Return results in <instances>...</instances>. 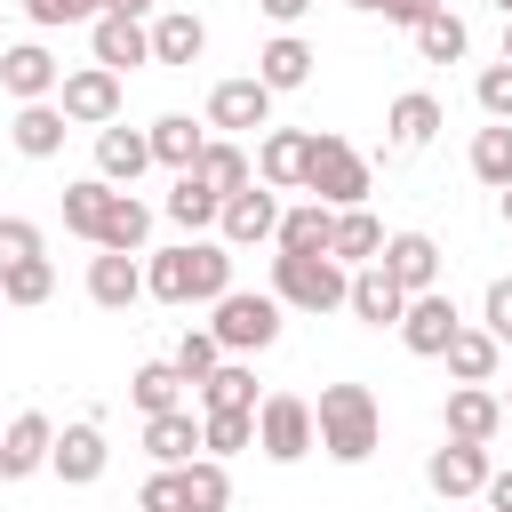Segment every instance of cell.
<instances>
[{"instance_id":"9","label":"cell","mask_w":512,"mask_h":512,"mask_svg":"<svg viewBox=\"0 0 512 512\" xmlns=\"http://www.w3.org/2000/svg\"><path fill=\"white\" fill-rule=\"evenodd\" d=\"M208 128H224V136H256V128H272V88H264L256 72L216 80V88H208Z\"/></svg>"},{"instance_id":"33","label":"cell","mask_w":512,"mask_h":512,"mask_svg":"<svg viewBox=\"0 0 512 512\" xmlns=\"http://www.w3.org/2000/svg\"><path fill=\"white\" fill-rule=\"evenodd\" d=\"M144 240H152V208H144L136 192H112V208H104V240H96V248H112V256H144Z\"/></svg>"},{"instance_id":"7","label":"cell","mask_w":512,"mask_h":512,"mask_svg":"<svg viewBox=\"0 0 512 512\" xmlns=\"http://www.w3.org/2000/svg\"><path fill=\"white\" fill-rule=\"evenodd\" d=\"M456 336H464V312H456V296H448V288L408 296V312H400V344H408L416 360H440Z\"/></svg>"},{"instance_id":"46","label":"cell","mask_w":512,"mask_h":512,"mask_svg":"<svg viewBox=\"0 0 512 512\" xmlns=\"http://www.w3.org/2000/svg\"><path fill=\"white\" fill-rule=\"evenodd\" d=\"M472 96H480L488 120H512V64H488V72L472 80Z\"/></svg>"},{"instance_id":"32","label":"cell","mask_w":512,"mask_h":512,"mask_svg":"<svg viewBox=\"0 0 512 512\" xmlns=\"http://www.w3.org/2000/svg\"><path fill=\"white\" fill-rule=\"evenodd\" d=\"M104 208H112V184L104 176H80V184H64V232L72 240H104Z\"/></svg>"},{"instance_id":"28","label":"cell","mask_w":512,"mask_h":512,"mask_svg":"<svg viewBox=\"0 0 512 512\" xmlns=\"http://www.w3.org/2000/svg\"><path fill=\"white\" fill-rule=\"evenodd\" d=\"M360 328H400V312H408V296L384 280V264H368V272H352V304H344Z\"/></svg>"},{"instance_id":"19","label":"cell","mask_w":512,"mask_h":512,"mask_svg":"<svg viewBox=\"0 0 512 512\" xmlns=\"http://www.w3.org/2000/svg\"><path fill=\"white\" fill-rule=\"evenodd\" d=\"M144 168H152V136H144V128H120V120L96 128V176H104L112 192H128Z\"/></svg>"},{"instance_id":"16","label":"cell","mask_w":512,"mask_h":512,"mask_svg":"<svg viewBox=\"0 0 512 512\" xmlns=\"http://www.w3.org/2000/svg\"><path fill=\"white\" fill-rule=\"evenodd\" d=\"M304 168H312V136H304V128H264V144H256V184L304 192Z\"/></svg>"},{"instance_id":"2","label":"cell","mask_w":512,"mask_h":512,"mask_svg":"<svg viewBox=\"0 0 512 512\" xmlns=\"http://www.w3.org/2000/svg\"><path fill=\"white\" fill-rule=\"evenodd\" d=\"M312 424H320V448H328L336 464H368L376 440H384V408H376L368 384H320Z\"/></svg>"},{"instance_id":"17","label":"cell","mask_w":512,"mask_h":512,"mask_svg":"<svg viewBox=\"0 0 512 512\" xmlns=\"http://www.w3.org/2000/svg\"><path fill=\"white\" fill-rule=\"evenodd\" d=\"M440 424H448V440L488 448V440L504 432V400H496L488 384H456V392H448V408H440Z\"/></svg>"},{"instance_id":"3","label":"cell","mask_w":512,"mask_h":512,"mask_svg":"<svg viewBox=\"0 0 512 512\" xmlns=\"http://www.w3.org/2000/svg\"><path fill=\"white\" fill-rule=\"evenodd\" d=\"M208 312H216L208 336L224 344V360H240V352H272V344H280V312H288V304H280L272 288H232V296H216Z\"/></svg>"},{"instance_id":"21","label":"cell","mask_w":512,"mask_h":512,"mask_svg":"<svg viewBox=\"0 0 512 512\" xmlns=\"http://www.w3.org/2000/svg\"><path fill=\"white\" fill-rule=\"evenodd\" d=\"M64 136H72L64 104H16V120H8V144H16L24 160H56V152H64Z\"/></svg>"},{"instance_id":"45","label":"cell","mask_w":512,"mask_h":512,"mask_svg":"<svg viewBox=\"0 0 512 512\" xmlns=\"http://www.w3.org/2000/svg\"><path fill=\"white\" fill-rule=\"evenodd\" d=\"M136 512H184V472H176V464H160V472L136 488Z\"/></svg>"},{"instance_id":"56","label":"cell","mask_w":512,"mask_h":512,"mask_svg":"<svg viewBox=\"0 0 512 512\" xmlns=\"http://www.w3.org/2000/svg\"><path fill=\"white\" fill-rule=\"evenodd\" d=\"M0 320H8V296H0Z\"/></svg>"},{"instance_id":"44","label":"cell","mask_w":512,"mask_h":512,"mask_svg":"<svg viewBox=\"0 0 512 512\" xmlns=\"http://www.w3.org/2000/svg\"><path fill=\"white\" fill-rule=\"evenodd\" d=\"M24 16H32L40 32H56V24H96L104 0H24Z\"/></svg>"},{"instance_id":"40","label":"cell","mask_w":512,"mask_h":512,"mask_svg":"<svg viewBox=\"0 0 512 512\" xmlns=\"http://www.w3.org/2000/svg\"><path fill=\"white\" fill-rule=\"evenodd\" d=\"M200 448H208V456H240V448H256V408L200 416Z\"/></svg>"},{"instance_id":"15","label":"cell","mask_w":512,"mask_h":512,"mask_svg":"<svg viewBox=\"0 0 512 512\" xmlns=\"http://www.w3.org/2000/svg\"><path fill=\"white\" fill-rule=\"evenodd\" d=\"M88 48H96V64H104V72L152 64V24H144V16H112V8H104V16L88 24Z\"/></svg>"},{"instance_id":"54","label":"cell","mask_w":512,"mask_h":512,"mask_svg":"<svg viewBox=\"0 0 512 512\" xmlns=\"http://www.w3.org/2000/svg\"><path fill=\"white\" fill-rule=\"evenodd\" d=\"M344 8H368V16H376V0H344Z\"/></svg>"},{"instance_id":"14","label":"cell","mask_w":512,"mask_h":512,"mask_svg":"<svg viewBox=\"0 0 512 512\" xmlns=\"http://www.w3.org/2000/svg\"><path fill=\"white\" fill-rule=\"evenodd\" d=\"M48 456H56V424L40 408L8 416V432H0V480H32V472H48Z\"/></svg>"},{"instance_id":"58","label":"cell","mask_w":512,"mask_h":512,"mask_svg":"<svg viewBox=\"0 0 512 512\" xmlns=\"http://www.w3.org/2000/svg\"><path fill=\"white\" fill-rule=\"evenodd\" d=\"M0 48H8V40H0Z\"/></svg>"},{"instance_id":"42","label":"cell","mask_w":512,"mask_h":512,"mask_svg":"<svg viewBox=\"0 0 512 512\" xmlns=\"http://www.w3.org/2000/svg\"><path fill=\"white\" fill-rule=\"evenodd\" d=\"M168 360H176V368H184V384H208V376H216V368H224V344H216V336H208V328H184V344H176V352H168Z\"/></svg>"},{"instance_id":"13","label":"cell","mask_w":512,"mask_h":512,"mask_svg":"<svg viewBox=\"0 0 512 512\" xmlns=\"http://www.w3.org/2000/svg\"><path fill=\"white\" fill-rule=\"evenodd\" d=\"M104 464H112V448H104V424H96V416H80V424H64V432H56L48 472H56L64 488H96V480H104Z\"/></svg>"},{"instance_id":"11","label":"cell","mask_w":512,"mask_h":512,"mask_svg":"<svg viewBox=\"0 0 512 512\" xmlns=\"http://www.w3.org/2000/svg\"><path fill=\"white\" fill-rule=\"evenodd\" d=\"M0 88H8L16 104H56L64 64H56L40 40H8V48H0Z\"/></svg>"},{"instance_id":"34","label":"cell","mask_w":512,"mask_h":512,"mask_svg":"<svg viewBox=\"0 0 512 512\" xmlns=\"http://www.w3.org/2000/svg\"><path fill=\"white\" fill-rule=\"evenodd\" d=\"M440 360H448V376H456V384H496V368H504V344H496L488 328H464V336H456Z\"/></svg>"},{"instance_id":"51","label":"cell","mask_w":512,"mask_h":512,"mask_svg":"<svg viewBox=\"0 0 512 512\" xmlns=\"http://www.w3.org/2000/svg\"><path fill=\"white\" fill-rule=\"evenodd\" d=\"M112 16H160V0H104Z\"/></svg>"},{"instance_id":"36","label":"cell","mask_w":512,"mask_h":512,"mask_svg":"<svg viewBox=\"0 0 512 512\" xmlns=\"http://www.w3.org/2000/svg\"><path fill=\"white\" fill-rule=\"evenodd\" d=\"M176 472H184V512H224V504H232L224 456H192V464H176Z\"/></svg>"},{"instance_id":"10","label":"cell","mask_w":512,"mask_h":512,"mask_svg":"<svg viewBox=\"0 0 512 512\" xmlns=\"http://www.w3.org/2000/svg\"><path fill=\"white\" fill-rule=\"evenodd\" d=\"M216 240H224V248H264V240H280V192H272V184L232 192L224 216H216Z\"/></svg>"},{"instance_id":"20","label":"cell","mask_w":512,"mask_h":512,"mask_svg":"<svg viewBox=\"0 0 512 512\" xmlns=\"http://www.w3.org/2000/svg\"><path fill=\"white\" fill-rule=\"evenodd\" d=\"M312 64H320V56H312V40H304V32H272V40L256 48V80H264L272 96L304 88V80H312Z\"/></svg>"},{"instance_id":"27","label":"cell","mask_w":512,"mask_h":512,"mask_svg":"<svg viewBox=\"0 0 512 512\" xmlns=\"http://www.w3.org/2000/svg\"><path fill=\"white\" fill-rule=\"evenodd\" d=\"M216 200H232V192H248L256 184V160H248V144H232V136H208V152H200V168H192Z\"/></svg>"},{"instance_id":"5","label":"cell","mask_w":512,"mask_h":512,"mask_svg":"<svg viewBox=\"0 0 512 512\" xmlns=\"http://www.w3.org/2000/svg\"><path fill=\"white\" fill-rule=\"evenodd\" d=\"M368 184H376V176H368V160H360L344 136H328V128H320V136H312L304 192H312V200H328V208L344 216V208H368Z\"/></svg>"},{"instance_id":"37","label":"cell","mask_w":512,"mask_h":512,"mask_svg":"<svg viewBox=\"0 0 512 512\" xmlns=\"http://www.w3.org/2000/svg\"><path fill=\"white\" fill-rule=\"evenodd\" d=\"M192 400H200V416H224V408H256V376H248L240 360H224L208 384H192Z\"/></svg>"},{"instance_id":"38","label":"cell","mask_w":512,"mask_h":512,"mask_svg":"<svg viewBox=\"0 0 512 512\" xmlns=\"http://www.w3.org/2000/svg\"><path fill=\"white\" fill-rule=\"evenodd\" d=\"M472 176H480L488 192L512 184V120H488V128L472 136Z\"/></svg>"},{"instance_id":"47","label":"cell","mask_w":512,"mask_h":512,"mask_svg":"<svg viewBox=\"0 0 512 512\" xmlns=\"http://www.w3.org/2000/svg\"><path fill=\"white\" fill-rule=\"evenodd\" d=\"M480 328H488L496 344H512V272L488 280V296H480Z\"/></svg>"},{"instance_id":"1","label":"cell","mask_w":512,"mask_h":512,"mask_svg":"<svg viewBox=\"0 0 512 512\" xmlns=\"http://www.w3.org/2000/svg\"><path fill=\"white\" fill-rule=\"evenodd\" d=\"M144 296L160 304H216L232 296V248L224 240H176L144 264Z\"/></svg>"},{"instance_id":"52","label":"cell","mask_w":512,"mask_h":512,"mask_svg":"<svg viewBox=\"0 0 512 512\" xmlns=\"http://www.w3.org/2000/svg\"><path fill=\"white\" fill-rule=\"evenodd\" d=\"M496 208H504V224H512V184H504V192H496Z\"/></svg>"},{"instance_id":"4","label":"cell","mask_w":512,"mask_h":512,"mask_svg":"<svg viewBox=\"0 0 512 512\" xmlns=\"http://www.w3.org/2000/svg\"><path fill=\"white\" fill-rule=\"evenodd\" d=\"M272 296L288 304V312H344L352 304V272L336 264V256H272Z\"/></svg>"},{"instance_id":"29","label":"cell","mask_w":512,"mask_h":512,"mask_svg":"<svg viewBox=\"0 0 512 512\" xmlns=\"http://www.w3.org/2000/svg\"><path fill=\"white\" fill-rule=\"evenodd\" d=\"M144 448H152V464H192V456H208V448H200V416H192V408L144 416Z\"/></svg>"},{"instance_id":"26","label":"cell","mask_w":512,"mask_h":512,"mask_svg":"<svg viewBox=\"0 0 512 512\" xmlns=\"http://www.w3.org/2000/svg\"><path fill=\"white\" fill-rule=\"evenodd\" d=\"M440 96H424V88H408V96H392V112H384V128H392V152H424L432 136H440Z\"/></svg>"},{"instance_id":"35","label":"cell","mask_w":512,"mask_h":512,"mask_svg":"<svg viewBox=\"0 0 512 512\" xmlns=\"http://www.w3.org/2000/svg\"><path fill=\"white\" fill-rule=\"evenodd\" d=\"M128 400H136L144 416H168V408H184V368H176V360H144V368L128 376Z\"/></svg>"},{"instance_id":"30","label":"cell","mask_w":512,"mask_h":512,"mask_svg":"<svg viewBox=\"0 0 512 512\" xmlns=\"http://www.w3.org/2000/svg\"><path fill=\"white\" fill-rule=\"evenodd\" d=\"M160 208H168V224H176L184 240H200V232H208V224L224 216V200H216V192H208V184H200L192 168H184V176L168 184V200H160Z\"/></svg>"},{"instance_id":"8","label":"cell","mask_w":512,"mask_h":512,"mask_svg":"<svg viewBox=\"0 0 512 512\" xmlns=\"http://www.w3.org/2000/svg\"><path fill=\"white\" fill-rule=\"evenodd\" d=\"M56 104H64V120H72V128H112V120H120V72L80 64V72H64Z\"/></svg>"},{"instance_id":"41","label":"cell","mask_w":512,"mask_h":512,"mask_svg":"<svg viewBox=\"0 0 512 512\" xmlns=\"http://www.w3.org/2000/svg\"><path fill=\"white\" fill-rule=\"evenodd\" d=\"M0 296H8V312H24V304H48V296H56V264H48V256H32V264L0 272Z\"/></svg>"},{"instance_id":"23","label":"cell","mask_w":512,"mask_h":512,"mask_svg":"<svg viewBox=\"0 0 512 512\" xmlns=\"http://www.w3.org/2000/svg\"><path fill=\"white\" fill-rule=\"evenodd\" d=\"M328 240H336V208L328 200H296V208H280V256H328Z\"/></svg>"},{"instance_id":"48","label":"cell","mask_w":512,"mask_h":512,"mask_svg":"<svg viewBox=\"0 0 512 512\" xmlns=\"http://www.w3.org/2000/svg\"><path fill=\"white\" fill-rule=\"evenodd\" d=\"M440 8H448V0H376V16H384V24H400V32H416V24H424V16H440Z\"/></svg>"},{"instance_id":"49","label":"cell","mask_w":512,"mask_h":512,"mask_svg":"<svg viewBox=\"0 0 512 512\" xmlns=\"http://www.w3.org/2000/svg\"><path fill=\"white\" fill-rule=\"evenodd\" d=\"M256 8H264V16H272V24H280V32H296V16H304V8H312V0H256Z\"/></svg>"},{"instance_id":"22","label":"cell","mask_w":512,"mask_h":512,"mask_svg":"<svg viewBox=\"0 0 512 512\" xmlns=\"http://www.w3.org/2000/svg\"><path fill=\"white\" fill-rule=\"evenodd\" d=\"M144 136H152V160H160V168H176V176H184V168H200V152H208V120H192V112H160Z\"/></svg>"},{"instance_id":"55","label":"cell","mask_w":512,"mask_h":512,"mask_svg":"<svg viewBox=\"0 0 512 512\" xmlns=\"http://www.w3.org/2000/svg\"><path fill=\"white\" fill-rule=\"evenodd\" d=\"M504 64H512V24H504Z\"/></svg>"},{"instance_id":"53","label":"cell","mask_w":512,"mask_h":512,"mask_svg":"<svg viewBox=\"0 0 512 512\" xmlns=\"http://www.w3.org/2000/svg\"><path fill=\"white\" fill-rule=\"evenodd\" d=\"M488 8H496V16H504V24H512V0H488Z\"/></svg>"},{"instance_id":"18","label":"cell","mask_w":512,"mask_h":512,"mask_svg":"<svg viewBox=\"0 0 512 512\" xmlns=\"http://www.w3.org/2000/svg\"><path fill=\"white\" fill-rule=\"evenodd\" d=\"M488 448H472V440H448V448H432L424 456V480H432V496H480L488 488Z\"/></svg>"},{"instance_id":"43","label":"cell","mask_w":512,"mask_h":512,"mask_svg":"<svg viewBox=\"0 0 512 512\" xmlns=\"http://www.w3.org/2000/svg\"><path fill=\"white\" fill-rule=\"evenodd\" d=\"M32 256H40V224L32 216H0V272H16Z\"/></svg>"},{"instance_id":"24","label":"cell","mask_w":512,"mask_h":512,"mask_svg":"<svg viewBox=\"0 0 512 512\" xmlns=\"http://www.w3.org/2000/svg\"><path fill=\"white\" fill-rule=\"evenodd\" d=\"M144 296V264L136 256H112V248H96L88 256V304H104V312H128Z\"/></svg>"},{"instance_id":"25","label":"cell","mask_w":512,"mask_h":512,"mask_svg":"<svg viewBox=\"0 0 512 512\" xmlns=\"http://www.w3.org/2000/svg\"><path fill=\"white\" fill-rule=\"evenodd\" d=\"M208 56V24L192 8H160L152 16V64H200Z\"/></svg>"},{"instance_id":"6","label":"cell","mask_w":512,"mask_h":512,"mask_svg":"<svg viewBox=\"0 0 512 512\" xmlns=\"http://www.w3.org/2000/svg\"><path fill=\"white\" fill-rule=\"evenodd\" d=\"M256 448H264L272 464H296V456H312V448H320L312 400H304V392H264V400H256Z\"/></svg>"},{"instance_id":"50","label":"cell","mask_w":512,"mask_h":512,"mask_svg":"<svg viewBox=\"0 0 512 512\" xmlns=\"http://www.w3.org/2000/svg\"><path fill=\"white\" fill-rule=\"evenodd\" d=\"M480 504H488V512H512V472H488V488H480Z\"/></svg>"},{"instance_id":"31","label":"cell","mask_w":512,"mask_h":512,"mask_svg":"<svg viewBox=\"0 0 512 512\" xmlns=\"http://www.w3.org/2000/svg\"><path fill=\"white\" fill-rule=\"evenodd\" d=\"M328 256H336L344 272H368V264L384 256V224H376L368 208H344V216H336V240H328Z\"/></svg>"},{"instance_id":"12","label":"cell","mask_w":512,"mask_h":512,"mask_svg":"<svg viewBox=\"0 0 512 512\" xmlns=\"http://www.w3.org/2000/svg\"><path fill=\"white\" fill-rule=\"evenodd\" d=\"M376 264H384V280H392L400 296H432V288H440V240H432V232H392Z\"/></svg>"},{"instance_id":"57","label":"cell","mask_w":512,"mask_h":512,"mask_svg":"<svg viewBox=\"0 0 512 512\" xmlns=\"http://www.w3.org/2000/svg\"><path fill=\"white\" fill-rule=\"evenodd\" d=\"M504 416H512V392H504Z\"/></svg>"},{"instance_id":"39","label":"cell","mask_w":512,"mask_h":512,"mask_svg":"<svg viewBox=\"0 0 512 512\" xmlns=\"http://www.w3.org/2000/svg\"><path fill=\"white\" fill-rule=\"evenodd\" d=\"M464 48H472L464 16H448V8H440V16H424V24H416V56H424V64H456Z\"/></svg>"}]
</instances>
